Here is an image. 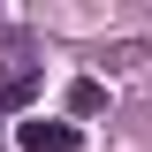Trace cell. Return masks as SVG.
Here are the masks:
<instances>
[{
    "mask_svg": "<svg viewBox=\"0 0 152 152\" xmlns=\"http://www.w3.org/2000/svg\"><path fill=\"white\" fill-rule=\"evenodd\" d=\"M15 145H23V152H84V129L38 114V122H15Z\"/></svg>",
    "mask_w": 152,
    "mask_h": 152,
    "instance_id": "1",
    "label": "cell"
},
{
    "mask_svg": "<svg viewBox=\"0 0 152 152\" xmlns=\"http://www.w3.org/2000/svg\"><path fill=\"white\" fill-rule=\"evenodd\" d=\"M69 114H76V122L107 114V84H99V76H76V84H69Z\"/></svg>",
    "mask_w": 152,
    "mask_h": 152,
    "instance_id": "2",
    "label": "cell"
},
{
    "mask_svg": "<svg viewBox=\"0 0 152 152\" xmlns=\"http://www.w3.org/2000/svg\"><path fill=\"white\" fill-rule=\"evenodd\" d=\"M31 91H38V76L23 69V76H8V84H0V107H23V99H31Z\"/></svg>",
    "mask_w": 152,
    "mask_h": 152,
    "instance_id": "3",
    "label": "cell"
},
{
    "mask_svg": "<svg viewBox=\"0 0 152 152\" xmlns=\"http://www.w3.org/2000/svg\"><path fill=\"white\" fill-rule=\"evenodd\" d=\"M0 137H8V129H0Z\"/></svg>",
    "mask_w": 152,
    "mask_h": 152,
    "instance_id": "4",
    "label": "cell"
}]
</instances>
